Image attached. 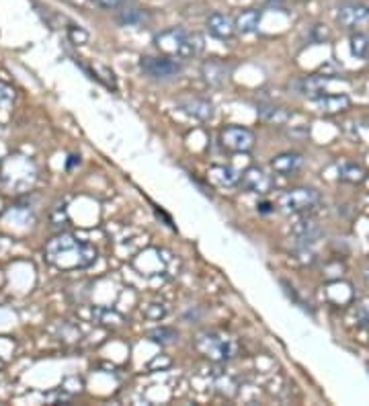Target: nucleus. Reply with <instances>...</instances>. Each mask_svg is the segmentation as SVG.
<instances>
[{
  "label": "nucleus",
  "mask_w": 369,
  "mask_h": 406,
  "mask_svg": "<svg viewBox=\"0 0 369 406\" xmlns=\"http://www.w3.org/2000/svg\"><path fill=\"white\" fill-rule=\"evenodd\" d=\"M330 79L328 77H320V74H310V77H301L292 84L295 90L303 97H312V99H318L324 94L326 86H328Z\"/></svg>",
  "instance_id": "ddd939ff"
},
{
  "label": "nucleus",
  "mask_w": 369,
  "mask_h": 406,
  "mask_svg": "<svg viewBox=\"0 0 369 406\" xmlns=\"http://www.w3.org/2000/svg\"><path fill=\"white\" fill-rule=\"evenodd\" d=\"M97 6H101V8H117V6H121L126 0H92Z\"/></svg>",
  "instance_id": "a878e982"
},
{
  "label": "nucleus",
  "mask_w": 369,
  "mask_h": 406,
  "mask_svg": "<svg viewBox=\"0 0 369 406\" xmlns=\"http://www.w3.org/2000/svg\"><path fill=\"white\" fill-rule=\"evenodd\" d=\"M349 50L355 58H369V33H353L349 39Z\"/></svg>",
  "instance_id": "aec40b11"
},
{
  "label": "nucleus",
  "mask_w": 369,
  "mask_h": 406,
  "mask_svg": "<svg viewBox=\"0 0 369 406\" xmlns=\"http://www.w3.org/2000/svg\"><path fill=\"white\" fill-rule=\"evenodd\" d=\"M48 261L58 269H84L97 261V248L92 244L76 241L70 234L52 238L46 246Z\"/></svg>",
  "instance_id": "f257e3e1"
},
{
  "label": "nucleus",
  "mask_w": 369,
  "mask_h": 406,
  "mask_svg": "<svg viewBox=\"0 0 369 406\" xmlns=\"http://www.w3.org/2000/svg\"><path fill=\"white\" fill-rule=\"evenodd\" d=\"M195 349H197L203 357H208V359H212V361H228V359H232V357L236 355V351H238V347H236L234 341L221 336L218 332H201V334L195 338Z\"/></svg>",
  "instance_id": "7ed1b4c3"
},
{
  "label": "nucleus",
  "mask_w": 369,
  "mask_h": 406,
  "mask_svg": "<svg viewBox=\"0 0 369 406\" xmlns=\"http://www.w3.org/2000/svg\"><path fill=\"white\" fill-rule=\"evenodd\" d=\"M68 37H70V41L76 43V45H84L86 41H88V33L84 31V29H80V27H68Z\"/></svg>",
  "instance_id": "5701e85b"
},
{
  "label": "nucleus",
  "mask_w": 369,
  "mask_h": 406,
  "mask_svg": "<svg viewBox=\"0 0 369 406\" xmlns=\"http://www.w3.org/2000/svg\"><path fill=\"white\" fill-rule=\"evenodd\" d=\"M240 185L246 189V191H250V193H259V195H265V193H269L271 191V187H273V179L263 170V168H259V166H250V168H246L244 172H242V176H240Z\"/></svg>",
  "instance_id": "6e6552de"
},
{
  "label": "nucleus",
  "mask_w": 369,
  "mask_h": 406,
  "mask_svg": "<svg viewBox=\"0 0 369 406\" xmlns=\"http://www.w3.org/2000/svg\"><path fill=\"white\" fill-rule=\"evenodd\" d=\"M154 45L160 54L189 60L203 52L206 43L199 33H191L183 27H170L154 35Z\"/></svg>",
  "instance_id": "f03ea898"
},
{
  "label": "nucleus",
  "mask_w": 369,
  "mask_h": 406,
  "mask_svg": "<svg viewBox=\"0 0 369 406\" xmlns=\"http://www.w3.org/2000/svg\"><path fill=\"white\" fill-rule=\"evenodd\" d=\"M208 31L216 37V39H232L236 33V25L234 21L226 14V12H212L206 21Z\"/></svg>",
  "instance_id": "9b49d317"
},
{
  "label": "nucleus",
  "mask_w": 369,
  "mask_h": 406,
  "mask_svg": "<svg viewBox=\"0 0 369 406\" xmlns=\"http://www.w3.org/2000/svg\"><path fill=\"white\" fill-rule=\"evenodd\" d=\"M261 19H263V10L261 8H246V10H242L234 19L236 33H242V35L255 33L259 29V25H261Z\"/></svg>",
  "instance_id": "2eb2a0df"
},
{
  "label": "nucleus",
  "mask_w": 369,
  "mask_h": 406,
  "mask_svg": "<svg viewBox=\"0 0 369 406\" xmlns=\"http://www.w3.org/2000/svg\"><path fill=\"white\" fill-rule=\"evenodd\" d=\"M230 74H232V68L218 58L206 60L201 64V77L210 86H223L230 79Z\"/></svg>",
  "instance_id": "9d476101"
},
{
  "label": "nucleus",
  "mask_w": 369,
  "mask_h": 406,
  "mask_svg": "<svg viewBox=\"0 0 369 406\" xmlns=\"http://www.w3.org/2000/svg\"><path fill=\"white\" fill-rule=\"evenodd\" d=\"M220 142L226 150H232V152H248V150L255 148V134L248 128L230 125V128H223L221 130Z\"/></svg>",
  "instance_id": "423d86ee"
},
{
  "label": "nucleus",
  "mask_w": 369,
  "mask_h": 406,
  "mask_svg": "<svg viewBox=\"0 0 369 406\" xmlns=\"http://www.w3.org/2000/svg\"><path fill=\"white\" fill-rule=\"evenodd\" d=\"M339 179L345 183H351V185H359L366 181V168L359 164H343L339 170Z\"/></svg>",
  "instance_id": "a211bd4d"
},
{
  "label": "nucleus",
  "mask_w": 369,
  "mask_h": 406,
  "mask_svg": "<svg viewBox=\"0 0 369 406\" xmlns=\"http://www.w3.org/2000/svg\"><path fill=\"white\" fill-rule=\"evenodd\" d=\"M214 176L220 181V185L234 187V185L240 183V176H242V174H238L232 166H216V168H214Z\"/></svg>",
  "instance_id": "4be33fe9"
},
{
  "label": "nucleus",
  "mask_w": 369,
  "mask_h": 406,
  "mask_svg": "<svg viewBox=\"0 0 369 406\" xmlns=\"http://www.w3.org/2000/svg\"><path fill=\"white\" fill-rule=\"evenodd\" d=\"M117 21L126 27H138L148 21V14L144 8H123L117 17Z\"/></svg>",
  "instance_id": "6ab92c4d"
},
{
  "label": "nucleus",
  "mask_w": 369,
  "mask_h": 406,
  "mask_svg": "<svg viewBox=\"0 0 369 406\" xmlns=\"http://www.w3.org/2000/svg\"><path fill=\"white\" fill-rule=\"evenodd\" d=\"M303 164V156L297 154V152H283L279 156H275L271 161V168L277 172V174H283V176H290L297 172Z\"/></svg>",
  "instance_id": "f3484780"
},
{
  "label": "nucleus",
  "mask_w": 369,
  "mask_h": 406,
  "mask_svg": "<svg viewBox=\"0 0 369 406\" xmlns=\"http://www.w3.org/2000/svg\"><path fill=\"white\" fill-rule=\"evenodd\" d=\"M12 97H14L12 88H8L6 84H2V82H0V103H4V101H10Z\"/></svg>",
  "instance_id": "bb28decb"
},
{
  "label": "nucleus",
  "mask_w": 369,
  "mask_h": 406,
  "mask_svg": "<svg viewBox=\"0 0 369 406\" xmlns=\"http://www.w3.org/2000/svg\"><path fill=\"white\" fill-rule=\"evenodd\" d=\"M292 234H294L295 246H297V248H310L312 244L318 243V238H322L324 232H322V228H320L316 222L308 220V222L295 224Z\"/></svg>",
  "instance_id": "f8f14e48"
},
{
  "label": "nucleus",
  "mask_w": 369,
  "mask_h": 406,
  "mask_svg": "<svg viewBox=\"0 0 369 406\" xmlns=\"http://www.w3.org/2000/svg\"><path fill=\"white\" fill-rule=\"evenodd\" d=\"M328 37H330V33H328V29H326L324 25H314V27H312V39H314L316 43H324Z\"/></svg>",
  "instance_id": "393cba45"
},
{
  "label": "nucleus",
  "mask_w": 369,
  "mask_h": 406,
  "mask_svg": "<svg viewBox=\"0 0 369 406\" xmlns=\"http://www.w3.org/2000/svg\"><path fill=\"white\" fill-rule=\"evenodd\" d=\"M316 107L324 115H337L351 107V99L347 94H322L316 99Z\"/></svg>",
  "instance_id": "4468645a"
},
{
  "label": "nucleus",
  "mask_w": 369,
  "mask_h": 406,
  "mask_svg": "<svg viewBox=\"0 0 369 406\" xmlns=\"http://www.w3.org/2000/svg\"><path fill=\"white\" fill-rule=\"evenodd\" d=\"M140 68L150 79L156 81H170L183 72V64L172 56H144L140 60Z\"/></svg>",
  "instance_id": "39448f33"
},
{
  "label": "nucleus",
  "mask_w": 369,
  "mask_h": 406,
  "mask_svg": "<svg viewBox=\"0 0 369 406\" xmlns=\"http://www.w3.org/2000/svg\"><path fill=\"white\" fill-rule=\"evenodd\" d=\"M257 207H259V212H261V214H269V212H273V205H271V203H267V201H265V203H259Z\"/></svg>",
  "instance_id": "cd10ccee"
},
{
  "label": "nucleus",
  "mask_w": 369,
  "mask_h": 406,
  "mask_svg": "<svg viewBox=\"0 0 369 406\" xmlns=\"http://www.w3.org/2000/svg\"><path fill=\"white\" fill-rule=\"evenodd\" d=\"M320 203V193L310 187H297L286 191L279 199V207L286 214H306Z\"/></svg>",
  "instance_id": "20e7f679"
},
{
  "label": "nucleus",
  "mask_w": 369,
  "mask_h": 406,
  "mask_svg": "<svg viewBox=\"0 0 369 406\" xmlns=\"http://www.w3.org/2000/svg\"><path fill=\"white\" fill-rule=\"evenodd\" d=\"M148 338L152 343H160V345H170L174 341H179V332L170 326H158L154 330L148 332Z\"/></svg>",
  "instance_id": "412c9836"
},
{
  "label": "nucleus",
  "mask_w": 369,
  "mask_h": 406,
  "mask_svg": "<svg viewBox=\"0 0 369 406\" xmlns=\"http://www.w3.org/2000/svg\"><path fill=\"white\" fill-rule=\"evenodd\" d=\"M177 107L197 121H208L214 117V105L201 97H183L177 101Z\"/></svg>",
  "instance_id": "1a4fd4ad"
},
{
  "label": "nucleus",
  "mask_w": 369,
  "mask_h": 406,
  "mask_svg": "<svg viewBox=\"0 0 369 406\" xmlns=\"http://www.w3.org/2000/svg\"><path fill=\"white\" fill-rule=\"evenodd\" d=\"M355 321H357L359 325H369V300L361 302V304L357 306V310H355Z\"/></svg>",
  "instance_id": "b1692460"
},
{
  "label": "nucleus",
  "mask_w": 369,
  "mask_h": 406,
  "mask_svg": "<svg viewBox=\"0 0 369 406\" xmlns=\"http://www.w3.org/2000/svg\"><path fill=\"white\" fill-rule=\"evenodd\" d=\"M259 111V117L267 123H275V125H283L292 119V111H288L286 107H279V105H273V103H261L257 107Z\"/></svg>",
  "instance_id": "dca6fc26"
},
{
  "label": "nucleus",
  "mask_w": 369,
  "mask_h": 406,
  "mask_svg": "<svg viewBox=\"0 0 369 406\" xmlns=\"http://www.w3.org/2000/svg\"><path fill=\"white\" fill-rule=\"evenodd\" d=\"M337 21L343 29H355L369 21V6L363 2H345L339 8Z\"/></svg>",
  "instance_id": "0eeeda50"
},
{
  "label": "nucleus",
  "mask_w": 369,
  "mask_h": 406,
  "mask_svg": "<svg viewBox=\"0 0 369 406\" xmlns=\"http://www.w3.org/2000/svg\"><path fill=\"white\" fill-rule=\"evenodd\" d=\"M366 281H368V285H369V271L366 273Z\"/></svg>",
  "instance_id": "c85d7f7f"
}]
</instances>
